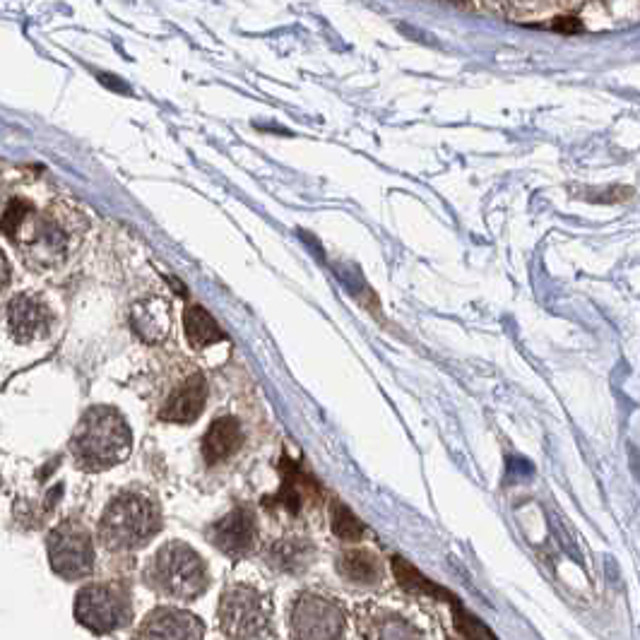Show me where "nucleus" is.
<instances>
[{
    "label": "nucleus",
    "mask_w": 640,
    "mask_h": 640,
    "mask_svg": "<svg viewBox=\"0 0 640 640\" xmlns=\"http://www.w3.org/2000/svg\"><path fill=\"white\" fill-rule=\"evenodd\" d=\"M333 532L340 539H345V542H359V539L364 537L366 527L357 518V515L349 511L345 503L335 501L333 503Z\"/></svg>",
    "instance_id": "nucleus-21"
},
{
    "label": "nucleus",
    "mask_w": 640,
    "mask_h": 640,
    "mask_svg": "<svg viewBox=\"0 0 640 640\" xmlns=\"http://www.w3.org/2000/svg\"><path fill=\"white\" fill-rule=\"evenodd\" d=\"M10 275H13V270H10V263H8V258H5V253L0 251V289L8 287Z\"/></svg>",
    "instance_id": "nucleus-22"
},
{
    "label": "nucleus",
    "mask_w": 640,
    "mask_h": 640,
    "mask_svg": "<svg viewBox=\"0 0 640 640\" xmlns=\"http://www.w3.org/2000/svg\"><path fill=\"white\" fill-rule=\"evenodd\" d=\"M217 624L227 640H263L272 624L270 595L246 583H234L217 604Z\"/></svg>",
    "instance_id": "nucleus-6"
},
{
    "label": "nucleus",
    "mask_w": 640,
    "mask_h": 640,
    "mask_svg": "<svg viewBox=\"0 0 640 640\" xmlns=\"http://www.w3.org/2000/svg\"><path fill=\"white\" fill-rule=\"evenodd\" d=\"M207 385L203 373H193L167 397L159 410V419L171 424H193L205 407Z\"/></svg>",
    "instance_id": "nucleus-13"
},
{
    "label": "nucleus",
    "mask_w": 640,
    "mask_h": 640,
    "mask_svg": "<svg viewBox=\"0 0 640 640\" xmlns=\"http://www.w3.org/2000/svg\"><path fill=\"white\" fill-rule=\"evenodd\" d=\"M5 325L20 345L44 340L53 330V313L44 299L32 292L17 294L5 306Z\"/></svg>",
    "instance_id": "nucleus-10"
},
{
    "label": "nucleus",
    "mask_w": 640,
    "mask_h": 640,
    "mask_svg": "<svg viewBox=\"0 0 640 640\" xmlns=\"http://www.w3.org/2000/svg\"><path fill=\"white\" fill-rule=\"evenodd\" d=\"M337 573L357 588H378L383 583V564L369 549H345L337 556Z\"/></svg>",
    "instance_id": "nucleus-14"
},
{
    "label": "nucleus",
    "mask_w": 640,
    "mask_h": 640,
    "mask_svg": "<svg viewBox=\"0 0 640 640\" xmlns=\"http://www.w3.org/2000/svg\"><path fill=\"white\" fill-rule=\"evenodd\" d=\"M205 624L200 616L181 607H164L152 609L142 619V624L135 631L133 640H203Z\"/></svg>",
    "instance_id": "nucleus-12"
},
{
    "label": "nucleus",
    "mask_w": 640,
    "mask_h": 640,
    "mask_svg": "<svg viewBox=\"0 0 640 640\" xmlns=\"http://www.w3.org/2000/svg\"><path fill=\"white\" fill-rule=\"evenodd\" d=\"M5 210V195H3V183H0V215H3Z\"/></svg>",
    "instance_id": "nucleus-23"
},
{
    "label": "nucleus",
    "mask_w": 640,
    "mask_h": 640,
    "mask_svg": "<svg viewBox=\"0 0 640 640\" xmlns=\"http://www.w3.org/2000/svg\"><path fill=\"white\" fill-rule=\"evenodd\" d=\"M484 13H501L513 22L532 27H549L556 32H583V29H609L633 22L638 5L621 3H511V5H482Z\"/></svg>",
    "instance_id": "nucleus-2"
},
{
    "label": "nucleus",
    "mask_w": 640,
    "mask_h": 640,
    "mask_svg": "<svg viewBox=\"0 0 640 640\" xmlns=\"http://www.w3.org/2000/svg\"><path fill=\"white\" fill-rule=\"evenodd\" d=\"M207 539L229 559H246L258 547L256 513L248 506L234 508L207 530Z\"/></svg>",
    "instance_id": "nucleus-11"
},
{
    "label": "nucleus",
    "mask_w": 640,
    "mask_h": 640,
    "mask_svg": "<svg viewBox=\"0 0 640 640\" xmlns=\"http://www.w3.org/2000/svg\"><path fill=\"white\" fill-rule=\"evenodd\" d=\"M0 229L13 241L27 268L53 275L77 258L90 222L80 207L65 200H51L41 207L13 200L0 215Z\"/></svg>",
    "instance_id": "nucleus-1"
},
{
    "label": "nucleus",
    "mask_w": 640,
    "mask_h": 640,
    "mask_svg": "<svg viewBox=\"0 0 640 640\" xmlns=\"http://www.w3.org/2000/svg\"><path fill=\"white\" fill-rule=\"evenodd\" d=\"M265 559L275 571L301 576L316 559V547L306 537H284L270 544Z\"/></svg>",
    "instance_id": "nucleus-15"
},
{
    "label": "nucleus",
    "mask_w": 640,
    "mask_h": 640,
    "mask_svg": "<svg viewBox=\"0 0 640 640\" xmlns=\"http://www.w3.org/2000/svg\"><path fill=\"white\" fill-rule=\"evenodd\" d=\"M145 583L174 602H193L210 588V571L203 556L186 542H167L145 568Z\"/></svg>",
    "instance_id": "nucleus-5"
},
{
    "label": "nucleus",
    "mask_w": 640,
    "mask_h": 640,
    "mask_svg": "<svg viewBox=\"0 0 640 640\" xmlns=\"http://www.w3.org/2000/svg\"><path fill=\"white\" fill-rule=\"evenodd\" d=\"M316 491V484H313L311 477H306L304 472L299 470L296 465H289L284 467V484H282V491H280V499L282 503H287V508L292 513H296L301 508V503H304V499L308 494H313Z\"/></svg>",
    "instance_id": "nucleus-20"
},
{
    "label": "nucleus",
    "mask_w": 640,
    "mask_h": 640,
    "mask_svg": "<svg viewBox=\"0 0 640 640\" xmlns=\"http://www.w3.org/2000/svg\"><path fill=\"white\" fill-rule=\"evenodd\" d=\"M133 431L121 412L109 405H94L77 422L70 436L75 465L85 472H104L128 460Z\"/></svg>",
    "instance_id": "nucleus-3"
},
{
    "label": "nucleus",
    "mask_w": 640,
    "mask_h": 640,
    "mask_svg": "<svg viewBox=\"0 0 640 640\" xmlns=\"http://www.w3.org/2000/svg\"><path fill=\"white\" fill-rule=\"evenodd\" d=\"M133 328L142 340L157 345L171 330V308L164 299H145L133 306Z\"/></svg>",
    "instance_id": "nucleus-16"
},
{
    "label": "nucleus",
    "mask_w": 640,
    "mask_h": 640,
    "mask_svg": "<svg viewBox=\"0 0 640 640\" xmlns=\"http://www.w3.org/2000/svg\"><path fill=\"white\" fill-rule=\"evenodd\" d=\"M51 571L63 580H85L92 576L97 564L92 532L85 523L68 518L58 523L46 537Z\"/></svg>",
    "instance_id": "nucleus-8"
},
{
    "label": "nucleus",
    "mask_w": 640,
    "mask_h": 640,
    "mask_svg": "<svg viewBox=\"0 0 640 640\" xmlns=\"http://www.w3.org/2000/svg\"><path fill=\"white\" fill-rule=\"evenodd\" d=\"M241 441H244V434H241V424L234 417L215 419L203 441L207 465H219V462L229 460L241 448Z\"/></svg>",
    "instance_id": "nucleus-18"
},
{
    "label": "nucleus",
    "mask_w": 640,
    "mask_h": 640,
    "mask_svg": "<svg viewBox=\"0 0 640 640\" xmlns=\"http://www.w3.org/2000/svg\"><path fill=\"white\" fill-rule=\"evenodd\" d=\"M183 325H186L188 342H191V347L195 349H203L224 337L219 325L215 323V318H212L203 306H188L186 316H183Z\"/></svg>",
    "instance_id": "nucleus-19"
},
{
    "label": "nucleus",
    "mask_w": 640,
    "mask_h": 640,
    "mask_svg": "<svg viewBox=\"0 0 640 640\" xmlns=\"http://www.w3.org/2000/svg\"><path fill=\"white\" fill-rule=\"evenodd\" d=\"M287 624L292 640H345L347 619L335 600L301 592L296 595L287 612Z\"/></svg>",
    "instance_id": "nucleus-9"
},
{
    "label": "nucleus",
    "mask_w": 640,
    "mask_h": 640,
    "mask_svg": "<svg viewBox=\"0 0 640 640\" xmlns=\"http://www.w3.org/2000/svg\"><path fill=\"white\" fill-rule=\"evenodd\" d=\"M361 633L366 640H422V633L412 621L388 609H373L361 619Z\"/></svg>",
    "instance_id": "nucleus-17"
},
{
    "label": "nucleus",
    "mask_w": 640,
    "mask_h": 640,
    "mask_svg": "<svg viewBox=\"0 0 640 640\" xmlns=\"http://www.w3.org/2000/svg\"><path fill=\"white\" fill-rule=\"evenodd\" d=\"M162 532V511L159 503L145 491H121L99 520L97 535L104 549L114 554H130L152 542Z\"/></svg>",
    "instance_id": "nucleus-4"
},
{
    "label": "nucleus",
    "mask_w": 640,
    "mask_h": 640,
    "mask_svg": "<svg viewBox=\"0 0 640 640\" xmlns=\"http://www.w3.org/2000/svg\"><path fill=\"white\" fill-rule=\"evenodd\" d=\"M133 614V597H130L128 585L114 583V580L90 583L77 590L75 595L77 624L97 633V636L116 633L130 626Z\"/></svg>",
    "instance_id": "nucleus-7"
}]
</instances>
